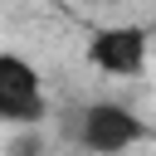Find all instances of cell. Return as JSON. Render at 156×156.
<instances>
[{
  "label": "cell",
  "instance_id": "3957f363",
  "mask_svg": "<svg viewBox=\"0 0 156 156\" xmlns=\"http://www.w3.org/2000/svg\"><path fill=\"white\" fill-rule=\"evenodd\" d=\"M44 117H49L44 73L20 49H0V122L5 127H44Z\"/></svg>",
  "mask_w": 156,
  "mask_h": 156
},
{
  "label": "cell",
  "instance_id": "7a4b0ae2",
  "mask_svg": "<svg viewBox=\"0 0 156 156\" xmlns=\"http://www.w3.org/2000/svg\"><path fill=\"white\" fill-rule=\"evenodd\" d=\"M83 63L102 78H141L151 63V29L136 20H112L98 24L83 44Z\"/></svg>",
  "mask_w": 156,
  "mask_h": 156
},
{
  "label": "cell",
  "instance_id": "277c9868",
  "mask_svg": "<svg viewBox=\"0 0 156 156\" xmlns=\"http://www.w3.org/2000/svg\"><path fill=\"white\" fill-rule=\"evenodd\" d=\"M5 156H44V132L39 127H10Z\"/></svg>",
  "mask_w": 156,
  "mask_h": 156
},
{
  "label": "cell",
  "instance_id": "6da1fadb",
  "mask_svg": "<svg viewBox=\"0 0 156 156\" xmlns=\"http://www.w3.org/2000/svg\"><path fill=\"white\" fill-rule=\"evenodd\" d=\"M73 136H78V146L93 151V156H127L132 146H141V141L151 136V127H146V117H141L136 107H127V102H117V98H98V102H88V107L78 112Z\"/></svg>",
  "mask_w": 156,
  "mask_h": 156
}]
</instances>
